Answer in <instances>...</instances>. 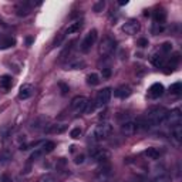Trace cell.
Listing matches in <instances>:
<instances>
[{"mask_svg": "<svg viewBox=\"0 0 182 182\" xmlns=\"http://www.w3.org/2000/svg\"><path fill=\"white\" fill-rule=\"evenodd\" d=\"M167 114H168V110L164 107H154V108H151V110H148L147 117L144 118L145 124H147V128L162 125L165 118H167Z\"/></svg>", "mask_w": 182, "mask_h": 182, "instance_id": "6da1fadb", "label": "cell"}, {"mask_svg": "<svg viewBox=\"0 0 182 182\" xmlns=\"http://www.w3.org/2000/svg\"><path fill=\"white\" fill-rule=\"evenodd\" d=\"M112 134V125L110 122H101L94 127V130L90 133V138L96 142H100L102 139H107Z\"/></svg>", "mask_w": 182, "mask_h": 182, "instance_id": "7a4b0ae2", "label": "cell"}, {"mask_svg": "<svg viewBox=\"0 0 182 182\" xmlns=\"http://www.w3.org/2000/svg\"><path fill=\"white\" fill-rule=\"evenodd\" d=\"M117 47V41L114 40L112 37H104L101 40L98 46V53L100 56H108V54H111L112 51L115 50Z\"/></svg>", "mask_w": 182, "mask_h": 182, "instance_id": "3957f363", "label": "cell"}, {"mask_svg": "<svg viewBox=\"0 0 182 182\" xmlns=\"http://www.w3.org/2000/svg\"><path fill=\"white\" fill-rule=\"evenodd\" d=\"M97 37H98V31H97L96 29H93L91 31H88V34L84 37V40L81 41V44H80V50H81V51H83V53H88L90 50H91V47L96 44Z\"/></svg>", "mask_w": 182, "mask_h": 182, "instance_id": "277c9868", "label": "cell"}, {"mask_svg": "<svg viewBox=\"0 0 182 182\" xmlns=\"http://www.w3.org/2000/svg\"><path fill=\"white\" fill-rule=\"evenodd\" d=\"M87 104H88V100H87L86 97L77 96V97H74V98H73V101H71L70 110L74 112L75 115H77V114H83V112L86 111Z\"/></svg>", "mask_w": 182, "mask_h": 182, "instance_id": "5b68a950", "label": "cell"}, {"mask_svg": "<svg viewBox=\"0 0 182 182\" xmlns=\"http://www.w3.org/2000/svg\"><path fill=\"white\" fill-rule=\"evenodd\" d=\"M90 157L97 162H107L111 158V152L105 148H90Z\"/></svg>", "mask_w": 182, "mask_h": 182, "instance_id": "8992f818", "label": "cell"}, {"mask_svg": "<svg viewBox=\"0 0 182 182\" xmlns=\"http://www.w3.org/2000/svg\"><path fill=\"white\" fill-rule=\"evenodd\" d=\"M111 96H112V90L110 87H105L101 91H98V94L96 97V102H94L96 107H102V105L108 104L110 100H111Z\"/></svg>", "mask_w": 182, "mask_h": 182, "instance_id": "52a82bcc", "label": "cell"}, {"mask_svg": "<svg viewBox=\"0 0 182 182\" xmlns=\"http://www.w3.org/2000/svg\"><path fill=\"white\" fill-rule=\"evenodd\" d=\"M164 124L169 125L171 128H172V127H175V125H178V124H182L181 110H179V108H175V110H172V111H168L167 118H165Z\"/></svg>", "mask_w": 182, "mask_h": 182, "instance_id": "ba28073f", "label": "cell"}, {"mask_svg": "<svg viewBox=\"0 0 182 182\" xmlns=\"http://www.w3.org/2000/svg\"><path fill=\"white\" fill-rule=\"evenodd\" d=\"M139 30H141V24H139V22L135 19L128 20V22L122 26V31L125 34H128V36H134V34H137Z\"/></svg>", "mask_w": 182, "mask_h": 182, "instance_id": "9c48e42d", "label": "cell"}, {"mask_svg": "<svg viewBox=\"0 0 182 182\" xmlns=\"http://www.w3.org/2000/svg\"><path fill=\"white\" fill-rule=\"evenodd\" d=\"M137 131H138V125L135 124V121H125L121 125V133L125 137H133Z\"/></svg>", "mask_w": 182, "mask_h": 182, "instance_id": "30bf717a", "label": "cell"}, {"mask_svg": "<svg viewBox=\"0 0 182 182\" xmlns=\"http://www.w3.org/2000/svg\"><path fill=\"white\" fill-rule=\"evenodd\" d=\"M164 91H165V88H164L162 84H161V83H155V84H152V86L149 87L148 97H149V98H152V100H157V98H159V97L162 96Z\"/></svg>", "mask_w": 182, "mask_h": 182, "instance_id": "8fae6325", "label": "cell"}, {"mask_svg": "<svg viewBox=\"0 0 182 182\" xmlns=\"http://www.w3.org/2000/svg\"><path fill=\"white\" fill-rule=\"evenodd\" d=\"M171 139L174 141L175 145H181V142H182V124H178V125L171 128Z\"/></svg>", "mask_w": 182, "mask_h": 182, "instance_id": "7c38bea8", "label": "cell"}, {"mask_svg": "<svg viewBox=\"0 0 182 182\" xmlns=\"http://www.w3.org/2000/svg\"><path fill=\"white\" fill-rule=\"evenodd\" d=\"M16 46V39L12 37V36H0V50H6V49H10V47Z\"/></svg>", "mask_w": 182, "mask_h": 182, "instance_id": "4fadbf2b", "label": "cell"}, {"mask_svg": "<svg viewBox=\"0 0 182 182\" xmlns=\"http://www.w3.org/2000/svg\"><path fill=\"white\" fill-rule=\"evenodd\" d=\"M110 176H111V167H110L108 164H105V165H102L101 168L97 169V178L101 182L105 181L107 178H110Z\"/></svg>", "mask_w": 182, "mask_h": 182, "instance_id": "5bb4252c", "label": "cell"}, {"mask_svg": "<svg viewBox=\"0 0 182 182\" xmlns=\"http://www.w3.org/2000/svg\"><path fill=\"white\" fill-rule=\"evenodd\" d=\"M33 87L30 86V84H23L22 87H20V91H19V98L20 100H27L30 98L31 96H33Z\"/></svg>", "mask_w": 182, "mask_h": 182, "instance_id": "9a60e30c", "label": "cell"}, {"mask_svg": "<svg viewBox=\"0 0 182 182\" xmlns=\"http://www.w3.org/2000/svg\"><path fill=\"white\" fill-rule=\"evenodd\" d=\"M114 94H115V97L124 100V98H127V97L131 96V88L128 86H120L118 88L114 90Z\"/></svg>", "mask_w": 182, "mask_h": 182, "instance_id": "2e32d148", "label": "cell"}, {"mask_svg": "<svg viewBox=\"0 0 182 182\" xmlns=\"http://www.w3.org/2000/svg\"><path fill=\"white\" fill-rule=\"evenodd\" d=\"M151 63H152V65H155V67L162 68L164 65H165V57H164L162 53H154V54L151 56Z\"/></svg>", "mask_w": 182, "mask_h": 182, "instance_id": "e0dca14e", "label": "cell"}, {"mask_svg": "<svg viewBox=\"0 0 182 182\" xmlns=\"http://www.w3.org/2000/svg\"><path fill=\"white\" fill-rule=\"evenodd\" d=\"M67 130V125L65 124H53V125H49V128H46L47 134H63Z\"/></svg>", "mask_w": 182, "mask_h": 182, "instance_id": "ac0fdd59", "label": "cell"}, {"mask_svg": "<svg viewBox=\"0 0 182 182\" xmlns=\"http://www.w3.org/2000/svg\"><path fill=\"white\" fill-rule=\"evenodd\" d=\"M154 20H155V24H161L162 26L167 20V12L164 9H158L154 12Z\"/></svg>", "mask_w": 182, "mask_h": 182, "instance_id": "d6986e66", "label": "cell"}, {"mask_svg": "<svg viewBox=\"0 0 182 182\" xmlns=\"http://www.w3.org/2000/svg\"><path fill=\"white\" fill-rule=\"evenodd\" d=\"M144 155L148 159H158L161 157V151L158 148H155V147H149V148H147L144 151Z\"/></svg>", "mask_w": 182, "mask_h": 182, "instance_id": "ffe728a7", "label": "cell"}, {"mask_svg": "<svg viewBox=\"0 0 182 182\" xmlns=\"http://www.w3.org/2000/svg\"><path fill=\"white\" fill-rule=\"evenodd\" d=\"M13 86V78L10 75H2L0 77V87L3 90H9Z\"/></svg>", "mask_w": 182, "mask_h": 182, "instance_id": "44dd1931", "label": "cell"}, {"mask_svg": "<svg viewBox=\"0 0 182 182\" xmlns=\"http://www.w3.org/2000/svg\"><path fill=\"white\" fill-rule=\"evenodd\" d=\"M81 26H83V22H81V20H77V22L71 23V24L68 26L67 29H65V34H73V33H77V31L81 29Z\"/></svg>", "mask_w": 182, "mask_h": 182, "instance_id": "7402d4cb", "label": "cell"}, {"mask_svg": "<svg viewBox=\"0 0 182 182\" xmlns=\"http://www.w3.org/2000/svg\"><path fill=\"white\" fill-rule=\"evenodd\" d=\"M87 84L88 86H98L100 84V75L97 73H91L87 75Z\"/></svg>", "mask_w": 182, "mask_h": 182, "instance_id": "603a6c76", "label": "cell"}, {"mask_svg": "<svg viewBox=\"0 0 182 182\" xmlns=\"http://www.w3.org/2000/svg\"><path fill=\"white\" fill-rule=\"evenodd\" d=\"M84 65H86V63H84L83 60H75V61H73V63H68L67 68H70V70H80Z\"/></svg>", "mask_w": 182, "mask_h": 182, "instance_id": "cb8c5ba5", "label": "cell"}, {"mask_svg": "<svg viewBox=\"0 0 182 182\" xmlns=\"http://www.w3.org/2000/svg\"><path fill=\"white\" fill-rule=\"evenodd\" d=\"M44 155V151H43V148H37L34 152H31V155L29 157V161L30 162H33V161H37L39 158H41Z\"/></svg>", "mask_w": 182, "mask_h": 182, "instance_id": "d4e9b609", "label": "cell"}, {"mask_svg": "<svg viewBox=\"0 0 182 182\" xmlns=\"http://www.w3.org/2000/svg\"><path fill=\"white\" fill-rule=\"evenodd\" d=\"M54 148H56V142H54V141H46V142H43V151H44V154L51 152Z\"/></svg>", "mask_w": 182, "mask_h": 182, "instance_id": "484cf974", "label": "cell"}, {"mask_svg": "<svg viewBox=\"0 0 182 182\" xmlns=\"http://www.w3.org/2000/svg\"><path fill=\"white\" fill-rule=\"evenodd\" d=\"M9 159H12V152H10L9 149L0 151V161H2V162H7Z\"/></svg>", "mask_w": 182, "mask_h": 182, "instance_id": "4316f807", "label": "cell"}, {"mask_svg": "<svg viewBox=\"0 0 182 182\" xmlns=\"http://www.w3.org/2000/svg\"><path fill=\"white\" fill-rule=\"evenodd\" d=\"M169 91L172 94H179L182 91V84L179 83H174V84H171V87H169Z\"/></svg>", "mask_w": 182, "mask_h": 182, "instance_id": "83f0119b", "label": "cell"}, {"mask_svg": "<svg viewBox=\"0 0 182 182\" xmlns=\"http://www.w3.org/2000/svg\"><path fill=\"white\" fill-rule=\"evenodd\" d=\"M171 50H172V43H169V41L162 43V46H161V53L162 54H168V53H171Z\"/></svg>", "mask_w": 182, "mask_h": 182, "instance_id": "f1b7e54d", "label": "cell"}, {"mask_svg": "<svg viewBox=\"0 0 182 182\" xmlns=\"http://www.w3.org/2000/svg\"><path fill=\"white\" fill-rule=\"evenodd\" d=\"M81 134H83V130H81V128H73V130H71V133H70V137L73 139H77V138H80L81 137Z\"/></svg>", "mask_w": 182, "mask_h": 182, "instance_id": "f546056e", "label": "cell"}, {"mask_svg": "<svg viewBox=\"0 0 182 182\" xmlns=\"http://www.w3.org/2000/svg\"><path fill=\"white\" fill-rule=\"evenodd\" d=\"M105 7V2L104 0H100V2H97L96 4H94V7H93V10L96 13H100V12H102V9Z\"/></svg>", "mask_w": 182, "mask_h": 182, "instance_id": "4dcf8cb0", "label": "cell"}, {"mask_svg": "<svg viewBox=\"0 0 182 182\" xmlns=\"http://www.w3.org/2000/svg\"><path fill=\"white\" fill-rule=\"evenodd\" d=\"M59 87H60V90H61V94H63V96H65V94L70 91V87H68L65 83H63V81H60V83H59Z\"/></svg>", "mask_w": 182, "mask_h": 182, "instance_id": "1f68e13d", "label": "cell"}, {"mask_svg": "<svg viewBox=\"0 0 182 182\" xmlns=\"http://www.w3.org/2000/svg\"><path fill=\"white\" fill-rule=\"evenodd\" d=\"M152 182H171V178L168 175H159V176H157Z\"/></svg>", "mask_w": 182, "mask_h": 182, "instance_id": "d6a6232c", "label": "cell"}, {"mask_svg": "<svg viewBox=\"0 0 182 182\" xmlns=\"http://www.w3.org/2000/svg\"><path fill=\"white\" fill-rule=\"evenodd\" d=\"M39 182H56V178L53 175H44V176H41Z\"/></svg>", "mask_w": 182, "mask_h": 182, "instance_id": "836d02e7", "label": "cell"}, {"mask_svg": "<svg viewBox=\"0 0 182 182\" xmlns=\"http://www.w3.org/2000/svg\"><path fill=\"white\" fill-rule=\"evenodd\" d=\"M137 46H139L141 47V49H144V47H147L148 46V40H147V39H138V41H137Z\"/></svg>", "mask_w": 182, "mask_h": 182, "instance_id": "e575fe53", "label": "cell"}, {"mask_svg": "<svg viewBox=\"0 0 182 182\" xmlns=\"http://www.w3.org/2000/svg\"><path fill=\"white\" fill-rule=\"evenodd\" d=\"M161 31H164V26L154 24V27H152V34H159Z\"/></svg>", "mask_w": 182, "mask_h": 182, "instance_id": "d590c367", "label": "cell"}, {"mask_svg": "<svg viewBox=\"0 0 182 182\" xmlns=\"http://www.w3.org/2000/svg\"><path fill=\"white\" fill-rule=\"evenodd\" d=\"M110 77H111V68L110 67L102 68V78H110Z\"/></svg>", "mask_w": 182, "mask_h": 182, "instance_id": "8d00e7d4", "label": "cell"}, {"mask_svg": "<svg viewBox=\"0 0 182 182\" xmlns=\"http://www.w3.org/2000/svg\"><path fill=\"white\" fill-rule=\"evenodd\" d=\"M84 159H86V157H84L83 154H80V155H77V157H75L74 162L77 164V165H80V164H83V162H84Z\"/></svg>", "mask_w": 182, "mask_h": 182, "instance_id": "74e56055", "label": "cell"}, {"mask_svg": "<svg viewBox=\"0 0 182 182\" xmlns=\"http://www.w3.org/2000/svg\"><path fill=\"white\" fill-rule=\"evenodd\" d=\"M0 182H12V178L9 175H6V174H3V175L0 176Z\"/></svg>", "mask_w": 182, "mask_h": 182, "instance_id": "f35d334b", "label": "cell"}, {"mask_svg": "<svg viewBox=\"0 0 182 182\" xmlns=\"http://www.w3.org/2000/svg\"><path fill=\"white\" fill-rule=\"evenodd\" d=\"M127 3H128V2H127V0H121V2H120V6H125Z\"/></svg>", "mask_w": 182, "mask_h": 182, "instance_id": "ab89813d", "label": "cell"}]
</instances>
